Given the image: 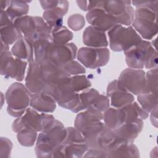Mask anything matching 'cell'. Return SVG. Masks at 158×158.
<instances>
[{"mask_svg": "<svg viewBox=\"0 0 158 158\" xmlns=\"http://www.w3.org/2000/svg\"><path fill=\"white\" fill-rule=\"evenodd\" d=\"M143 92H149L157 94V69H151L147 72L146 83Z\"/></svg>", "mask_w": 158, "mask_h": 158, "instance_id": "31", "label": "cell"}, {"mask_svg": "<svg viewBox=\"0 0 158 158\" xmlns=\"http://www.w3.org/2000/svg\"><path fill=\"white\" fill-rule=\"evenodd\" d=\"M27 62L19 58H13L9 51L1 52V74L6 77L22 81Z\"/></svg>", "mask_w": 158, "mask_h": 158, "instance_id": "13", "label": "cell"}, {"mask_svg": "<svg viewBox=\"0 0 158 158\" xmlns=\"http://www.w3.org/2000/svg\"><path fill=\"white\" fill-rule=\"evenodd\" d=\"M139 151L136 146L131 143H121L109 151L107 157H139Z\"/></svg>", "mask_w": 158, "mask_h": 158, "instance_id": "26", "label": "cell"}, {"mask_svg": "<svg viewBox=\"0 0 158 158\" xmlns=\"http://www.w3.org/2000/svg\"><path fill=\"white\" fill-rule=\"evenodd\" d=\"M118 80L129 92L138 95L144 91L145 87V72L141 69H127L120 73Z\"/></svg>", "mask_w": 158, "mask_h": 158, "instance_id": "14", "label": "cell"}, {"mask_svg": "<svg viewBox=\"0 0 158 158\" xmlns=\"http://www.w3.org/2000/svg\"><path fill=\"white\" fill-rule=\"evenodd\" d=\"M35 60L40 65L51 64L61 67L73 60L77 48L73 43L57 44L52 40H42L33 44Z\"/></svg>", "mask_w": 158, "mask_h": 158, "instance_id": "1", "label": "cell"}, {"mask_svg": "<svg viewBox=\"0 0 158 158\" xmlns=\"http://www.w3.org/2000/svg\"><path fill=\"white\" fill-rule=\"evenodd\" d=\"M55 99L43 91L30 93V106L35 110L42 112H52L56 107Z\"/></svg>", "mask_w": 158, "mask_h": 158, "instance_id": "21", "label": "cell"}, {"mask_svg": "<svg viewBox=\"0 0 158 158\" xmlns=\"http://www.w3.org/2000/svg\"><path fill=\"white\" fill-rule=\"evenodd\" d=\"M131 2L130 1H95L94 8H102L114 16L118 24L128 26L133 22L134 19L135 12Z\"/></svg>", "mask_w": 158, "mask_h": 158, "instance_id": "10", "label": "cell"}, {"mask_svg": "<svg viewBox=\"0 0 158 158\" xmlns=\"http://www.w3.org/2000/svg\"><path fill=\"white\" fill-rule=\"evenodd\" d=\"M52 41L57 44H66L73 38V33L65 27L52 30Z\"/></svg>", "mask_w": 158, "mask_h": 158, "instance_id": "29", "label": "cell"}, {"mask_svg": "<svg viewBox=\"0 0 158 158\" xmlns=\"http://www.w3.org/2000/svg\"><path fill=\"white\" fill-rule=\"evenodd\" d=\"M6 99L8 114L19 117L23 114L30 103V93L23 84L14 83L7 90Z\"/></svg>", "mask_w": 158, "mask_h": 158, "instance_id": "8", "label": "cell"}, {"mask_svg": "<svg viewBox=\"0 0 158 158\" xmlns=\"http://www.w3.org/2000/svg\"><path fill=\"white\" fill-rule=\"evenodd\" d=\"M55 121L52 115L38 114L33 109L28 108L25 115L17 118L12 124V130L18 133L23 129H30L35 131H43L52 126Z\"/></svg>", "mask_w": 158, "mask_h": 158, "instance_id": "7", "label": "cell"}, {"mask_svg": "<svg viewBox=\"0 0 158 158\" xmlns=\"http://www.w3.org/2000/svg\"><path fill=\"white\" fill-rule=\"evenodd\" d=\"M132 3L134 6L137 7H146L150 8L155 11H157V4L158 1H133Z\"/></svg>", "mask_w": 158, "mask_h": 158, "instance_id": "36", "label": "cell"}, {"mask_svg": "<svg viewBox=\"0 0 158 158\" xmlns=\"http://www.w3.org/2000/svg\"><path fill=\"white\" fill-rule=\"evenodd\" d=\"M12 142L7 138H1V156L9 157L12 149Z\"/></svg>", "mask_w": 158, "mask_h": 158, "instance_id": "35", "label": "cell"}, {"mask_svg": "<svg viewBox=\"0 0 158 158\" xmlns=\"http://www.w3.org/2000/svg\"><path fill=\"white\" fill-rule=\"evenodd\" d=\"M86 20L91 26L102 31L111 29L118 24L117 19L100 7L89 10L86 14Z\"/></svg>", "mask_w": 158, "mask_h": 158, "instance_id": "18", "label": "cell"}, {"mask_svg": "<svg viewBox=\"0 0 158 158\" xmlns=\"http://www.w3.org/2000/svg\"><path fill=\"white\" fill-rule=\"evenodd\" d=\"M71 83L75 92L78 93L91 86V82L84 75L71 77Z\"/></svg>", "mask_w": 158, "mask_h": 158, "instance_id": "32", "label": "cell"}, {"mask_svg": "<svg viewBox=\"0 0 158 158\" xmlns=\"http://www.w3.org/2000/svg\"><path fill=\"white\" fill-rule=\"evenodd\" d=\"M105 124L110 129L114 130L124 124L122 110L119 108H108L103 115Z\"/></svg>", "mask_w": 158, "mask_h": 158, "instance_id": "25", "label": "cell"}, {"mask_svg": "<svg viewBox=\"0 0 158 158\" xmlns=\"http://www.w3.org/2000/svg\"><path fill=\"white\" fill-rule=\"evenodd\" d=\"M61 69L66 74L70 76L71 75L84 73L86 72L85 69L82 65H81L78 62L73 60L64 64L61 67Z\"/></svg>", "mask_w": 158, "mask_h": 158, "instance_id": "33", "label": "cell"}, {"mask_svg": "<svg viewBox=\"0 0 158 158\" xmlns=\"http://www.w3.org/2000/svg\"><path fill=\"white\" fill-rule=\"evenodd\" d=\"M127 65L135 69H141L144 65L151 69L157 66V52L151 43L145 40L124 51Z\"/></svg>", "mask_w": 158, "mask_h": 158, "instance_id": "4", "label": "cell"}, {"mask_svg": "<svg viewBox=\"0 0 158 158\" xmlns=\"http://www.w3.org/2000/svg\"><path fill=\"white\" fill-rule=\"evenodd\" d=\"M109 45L114 51H125L141 41V38L131 27L117 24L108 31Z\"/></svg>", "mask_w": 158, "mask_h": 158, "instance_id": "6", "label": "cell"}, {"mask_svg": "<svg viewBox=\"0 0 158 158\" xmlns=\"http://www.w3.org/2000/svg\"><path fill=\"white\" fill-rule=\"evenodd\" d=\"M107 94L111 99V105L116 108L123 107L134 101V96L118 80L110 82L107 89Z\"/></svg>", "mask_w": 158, "mask_h": 158, "instance_id": "17", "label": "cell"}, {"mask_svg": "<svg viewBox=\"0 0 158 158\" xmlns=\"http://www.w3.org/2000/svg\"><path fill=\"white\" fill-rule=\"evenodd\" d=\"M157 11L146 7L135 10L133 25L144 39L151 40L157 33Z\"/></svg>", "mask_w": 158, "mask_h": 158, "instance_id": "9", "label": "cell"}, {"mask_svg": "<svg viewBox=\"0 0 158 158\" xmlns=\"http://www.w3.org/2000/svg\"><path fill=\"white\" fill-rule=\"evenodd\" d=\"M138 100L141 105V108L149 113L157 106V94L142 92L138 96Z\"/></svg>", "mask_w": 158, "mask_h": 158, "instance_id": "28", "label": "cell"}, {"mask_svg": "<svg viewBox=\"0 0 158 158\" xmlns=\"http://www.w3.org/2000/svg\"><path fill=\"white\" fill-rule=\"evenodd\" d=\"M80 98L85 109L106 111L109 106V100L106 96L100 94L94 88H87L79 94Z\"/></svg>", "mask_w": 158, "mask_h": 158, "instance_id": "16", "label": "cell"}, {"mask_svg": "<svg viewBox=\"0 0 158 158\" xmlns=\"http://www.w3.org/2000/svg\"><path fill=\"white\" fill-rule=\"evenodd\" d=\"M67 23L70 28L77 31L85 25V19L81 14H73L69 17Z\"/></svg>", "mask_w": 158, "mask_h": 158, "instance_id": "34", "label": "cell"}, {"mask_svg": "<svg viewBox=\"0 0 158 158\" xmlns=\"http://www.w3.org/2000/svg\"><path fill=\"white\" fill-rule=\"evenodd\" d=\"M28 1H11L6 12L9 17L12 20H15L19 17H22L28 12Z\"/></svg>", "mask_w": 158, "mask_h": 158, "instance_id": "27", "label": "cell"}, {"mask_svg": "<svg viewBox=\"0 0 158 158\" xmlns=\"http://www.w3.org/2000/svg\"><path fill=\"white\" fill-rule=\"evenodd\" d=\"M67 134L62 123L55 120L49 128L39 135L35 151L37 157H52L54 151L60 145Z\"/></svg>", "mask_w": 158, "mask_h": 158, "instance_id": "3", "label": "cell"}, {"mask_svg": "<svg viewBox=\"0 0 158 158\" xmlns=\"http://www.w3.org/2000/svg\"><path fill=\"white\" fill-rule=\"evenodd\" d=\"M67 134L52 157H82L88 150L85 138L76 128H66Z\"/></svg>", "mask_w": 158, "mask_h": 158, "instance_id": "5", "label": "cell"}, {"mask_svg": "<svg viewBox=\"0 0 158 158\" xmlns=\"http://www.w3.org/2000/svg\"><path fill=\"white\" fill-rule=\"evenodd\" d=\"M47 76L35 60L29 63V68L25 78L26 87L30 93H38L43 91L48 85Z\"/></svg>", "mask_w": 158, "mask_h": 158, "instance_id": "15", "label": "cell"}, {"mask_svg": "<svg viewBox=\"0 0 158 158\" xmlns=\"http://www.w3.org/2000/svg\"><path fill=\"white\" fill-rule=\"evenodd\" d=\"M33 51V46L23 38L18 40L12 48L14 56L20 59H27L29 63L34 60Z\"/></svg>", "mask_w": 158, "mask_h": 158, "instance_id": "23", "label": "cell"}, {"mask_svg": "<svg viewBox=\"0 0 158 158\" xmlns=\"http://www.w3.org/2000/svg\"><path fill=\"white\" fill-rule=\"evenodd\" d=\"M109 51L104 48H81L77 54L79 61L89 69L106 65L109 60Z\"/></svg>", "mask_w": 158, "mask_h": 158, "instance_id": "12", "label": "cell"}, {"mask_svg": "<svg viewBox=\"0 0 158 158\" xmlns=\"http://www.w3.org/2000/svg\"><path fill=\"white\" fill-rule=\"evenodd\" d=\"M22 38V32L15 26L12 20L1 25V39L4 43L13 44Z\"/></svg>", "mask_w": 158, "mask_h": 158, "instance_id": "24", "label": "cell"}, {"mask_svg": "<svg viewBox=\"0 0 158 158\" xmlns=\"http://www.w3.org/2000/svg\"><path fill=\"white\" fill-rule=\"evenodd\" d=\"M68 7L67 1H57L54 6L43 12V19L52 30L62 26L63 17L67 12Z\"/></svg>", "mask_w": 158, "mask_h": 158, "instance_id": "20", "label": "cell"}, {"mask_svg": "<svg viewBox=\"0 0 158 158\" xmlns=\"http://www.w3.org/2000/svg\"><path fill=\"white\" fill-rule=\"evenodd\" d=\"M14 23L33 46L40 41L52 40V28L41 17L25 15L15 19Z\"/></svg>", "mask_w": 158, "mask_h": 158, "instance_id": "2", "label": "cell"}, {"mask_svg": "<svg viewBox=\"0 0 158 158\" xmlns=\"http://www.w3.org/2000/svg\"><path fill=\"white\" fill-rule=\"evenodd\" d=\"M37 136L36 131L30 129H23L17 133V139L20 144L31 146L34 144Z\"/></svg>", "mask_w": 158, "mask_h": 158, "instance_id": "30", "label": "cell"}, {"mask_svg": "<svg viewBox=\"0 0 158 158\" xmlns=\"http://www.w3.org/2000/svg\"><path fill=\"white\" fill-rule=\"evenodd\" d=\"M103 115L96 110H88L77 115L75 127L84 136L85 138L93 136L102 130L106 125L102 122Z\"/></svg>", "mask_w": 158, "mask_h": 158, "instance_id": "11", "label": "cell"}, {"mask_svg": "<svg viewBox=\"0 0 158 158\" xmlns=\"http://www.w3.org/2000/svg\"><path fill=\"white\" fill-rule=\"evenodd\" d=\"M143 122L141 118L125 123L113 130L117 141L121 143H131L142 130Z\"/></svg>", "mask_w": 158, "mask_h": 158, "instance_id": "19", "label": "cell"}, {"mask_svg": "<svg viewBox=\"0 0 158 158\" xmlns=\"http://www.w3.org/2000/svg\"><path fill=\"white\" fill-rule=\"evenodd\" d=\"M83 43L93 48H102L108 45L104 31L99 30L93 26L87 27L83 35Z\"/></svg>", "mask_w": 158, "mask_h": 158, "instance_id": "22", "label": "cell"}]
</instances>
